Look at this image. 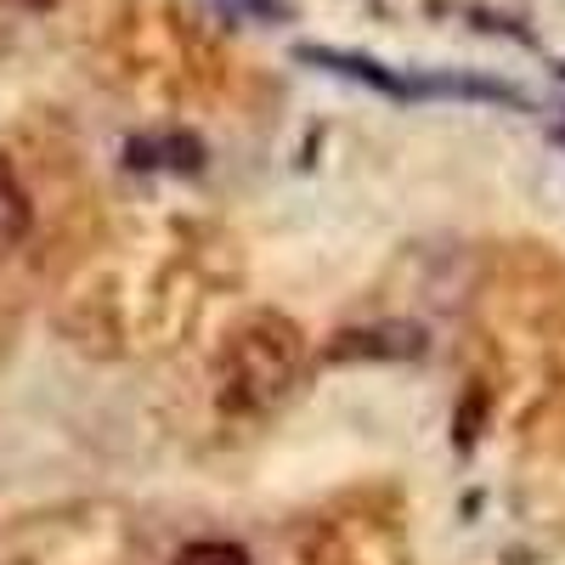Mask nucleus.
Instances as JSON below:
<instances>
[{
	"label": "nucleus",
	"instance_id": "nucleus-3",
	"mask_svg": "<svg viewBox=\"0 0 565 565\" xmlns=\"http://www.w3.org/2000/svg\"><path fill=\"white\" fill-rule=\"evenodd\" d=\"M130 170H199V141L193 136L130 141Z\"/></svg>",
	"mask_w": 565,
	"mask_h": 565
},
{
	"label": "nucleus",
	"instance_id": "nucleus-1",
	"mask_svg": "<svg viewBox=\"0 0 565 565\" xmlns=\"http://www.w3.org/2000/svg\"><path fill=\"white\" fill-rule=\"evenodd\" d=\"M300 380V340L289 322H255L244 328L238 340L226 351V407H244V413H266L271 402H282Z\"/></svg>",
	"mask_w": 565,
	"mask_h": 565
},
{
	"label": "nucleus",
	"instance_id": "nucleus-2",
	"mask_svg": "<svg viewBox=\"0 0 565 565\" xmlns=\"http://www.w3.org/2000/svg\"><path fill=\"white\" fill-rule=\"evenodd\" d=\"M300 63H317V68L351 74V79H362V85H373V90H385V97H413V90H418V85L396 79L385 63H367V57H351V52H322V45H306V52H300Z\"/></svg>",
	"mask_w": 565,
	"mask_h": 565
},
{
	"label": "nucleus",
	"instance_id": "nucleus-6",
	"mask_svg": "<svg viewBox=\"0 0 565 565\" xmlns=\"http://www.w3.org/2000/svg\"><path fill=\"white\" fill-rule=\"evenodd\" d=\"M29 7H52V0H29Z\"/></svg>",
	"mask_w": 565,
	"mask_h": 565
},
{
	"label": "nucleus",
	"instance_id": "nucleus-4",
	"mask_svg": "<svg viewBox=\"0 0 565 565\" xmlns=\"http://www.w3.org/2000/svg\"><path fill=\"white\" fill-rule=\"evenodd\" d=\"M29 221H34V210H29V193H23V181L0 164V260H7L23 238H29Z\"/></svg>",
	"mask_w": 565,
	"mask_h": 565
},
{
	"label": "nucleus",
	"instance_id": "nucleus-5",
	"mask_svg": "<svg viewBox=\"0 0 565 565\" xmlns=\"http://www.w3.org/2000/svg\"><path fill=\"white\" fill-rule=\"evenodd\" d=\"M170 565H249V554L238 543H226V537H199V543H186Z\"/></svg>",
	"mask_w": 565,
	"mask_h": 565
}]
</instances>
